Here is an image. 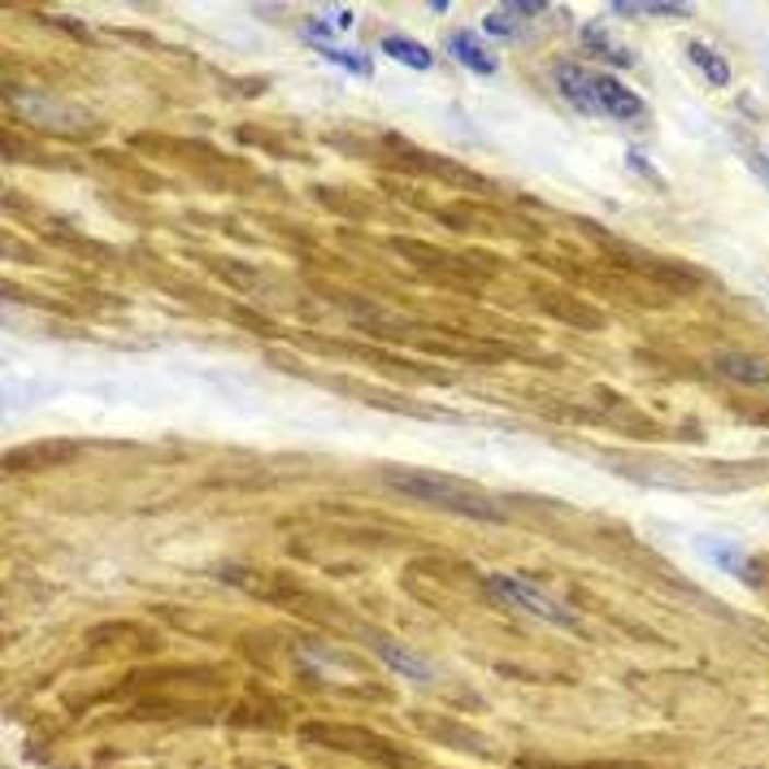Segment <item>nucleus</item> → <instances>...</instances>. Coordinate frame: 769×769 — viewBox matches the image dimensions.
Returning <instances> with one entry per match:
<instances>
[{
	"label": "nucleus",
	"instance_id": "1",
	"mask_svg": "<svg viewBox=\"0 0 769 769\" xmlns=\"http://www.w3.org/2000/svg\"><path fill=\"white\" fill-rule=\"evenodd\" d=\"M383 483L391 492L409 496V501L435 505V509L470 517V521H505V509H501V501L492 492H483L474 483H461V479H448V474H435V470L391 466V470H383Z\"/></svg>",
	"mask_w": 769,
	"mask_h": 769
},
{
	"label": "nucleus",
	"instance_id": "2",
	"mask_svg": "<svg viewBox=\"0 0 769 769\" xmlns=\"http://www.w3.org/2000/svg\"><path fill=\"white\" fill-rule=\"evenodd\" d=\"M552 88L587 118H613V123H640L643 118V96L631 92L622 79L600 74L592 66L578 61H556L552 66Z\"/></svg>",
	"mask_w": 769,
	"mask_h": 769
},
{
	"label": "nucleus",
	"instance_id": "3",
	"mask_svg": "<svg viewBox=\"0 0 769 769\" xmlns=\"http://www.w3.org/2000/svg\"><path fill=\"white\" fill-rule=\"evenodd\" d=\"M487 587L513 605V609H521V613H530V618H539V622H552V627H578V618H574V609L561 600V596H548L539 583H530V578H513V574H492L487 578Z\"/></svg>",
	"mask_w": 769,
	"mask_h": 769
},
{
	"label": "nucleus",
	"instance_id": "4",
	"mask_svg": "<svg viewBox=\"0 0 769 769\" xmlns=\"http://www.w3.org/2000/svg\"><path fill=\"white\" fill-rule=\"evenodd\" d=\"M718 375L731 379V383H744V387H766L769 383V361L753 357V353H735V348H722L713 357Z\"/></svg>",
	"mask_w": 769,
	"mask_h": 769
},
{
	"label": "nucleus",
	"instance_id": "5",
	"mask_svg": "<svg viewBox=\"0 0 769 769\" xmlns=\"http://www.w3.org/2000/svg\"><path fill=\"white\" fill-rule=\"evenodd\" d=\"M583 48H587L596 61H605V66H618V70L635 66V53H631L609 26H600V22H587V26H583Z\"/></svg>",
	"mask_w": 769,
	"mask_h": 769
},
{
	"label": "nucleus",
	"instance_id": "6",
	"mask_svg": "<svg viewBox=\"0 0 769 769\" xmlns=\"http://www.w3.org/2000/svg\"><path fill=\"white\" fill-rule=\"evenodd\" d=\"M448 53H452V61H461V66L474 70V74H496V53H492L487 39H479L474 31L448 35Z\"/></svg>",
	"mask_w": 769,
	"mask_h": 769
},
{
	"label": "nucleus",
	"instance_id": "7",
	"mask_svg": "<svg viewBox=\"0 0 769 769\" xmlns=\"http://www.w3.org/2000/svg\"><path fill=\"white\" fill-rule=\"evenodd\" d=\"M370 643H375V652L383 656L395 674H404V678H413V682H431V678H435V669H431L422 656H413L409 647H400L395 640H379V635H375Z\"/></svg>",
	"mask_w": 769,
	"mask_h": 769
},
{
	"label": "nucleus",
	"instance_id": "8",
	"mask_svg": "<svg viewBox=\"0 0 769 769\" xmlns=\"http://www.w3.org/2000/svg\"><path fill=\"white\" fill-rule=\"evenodd\" d=\"M379 48H383V57L409 66V70H431V66H435V53H431L422 39H409V35H383Z\"/></svg>",
	"mask_w": 769,
	"mask_h": 769
},
{
	"label": "nucleus",
	"instance_id": "9",
	"mask_svg": "<svg viewBox=\"0 0 769 769\" xmlns=\"http://www.w3.org/2000/svg\"><path fill=\"white\" fill-rule=\"evenodd\" d=\"M687 57H691V66L713 83V88H726L731 83V61L713 48V44H704V39H691L687 44Z\"/></svg>",
	"mask_w": 769,
	"mask_h": 769
},
{
	"label": "nucleus",
	"instance_id": "10",
	"mask_svg": "<svg viewBox=\"0 0 769 769\" xmlns=\"http://www.w3.org/2000/svg\"><path fill=\"white\" fill-rule=\"evenodd\" d=\"M613 13L622 18H691L687 0H618Z\"/></svg>",
	"mask_w": 769,
	"mask_h": 769
},
{
	"label": "nucleus",
	"instance_id": "11",
	"mask_svg": "<svg viewBox=\"0 0 769 769\" xmlns=\"http://www.w3.org/2000/svg\"><path fill=\"white\" fill-rule=\"evenodd\" d=\"M700 548H704L709 556H718V565H722L726 574H735V578H744V583L757 578V574L748 570V556H744L739 548H731V543H722V539H700Z\"/></svg>",
	"mask_w": 769,
	"mask_h": 769
},
{
	"label": "nucleus",
	"instance_id": "12",
	"mask_svg": "<svg viewBox=\"0 0 769 769\" xmlns=\"http://www.w3.org/2000/svg\"><path fill=\"white\" fill-rule=\"evenodd\" d=\"M483 26H487V35H501V39H517V35H521V22L513 18L509 9L487 13V22H483Z\"/></svg>",
	"mask_w": 769,
	"mask_h": 769
},
{
	"label": "nucleus",
	"instance_id": "13",
	"mask_svg": "<svg viewBox=\"0 0 769 769\" xmlns=\"http://www.w3.org/2000/svg\"><path fill=\"white\" fill-rule=\"evenodd\" d=\"M505 9H509L517 22H530V18H539V13L548 9V4H543V0H509Z\"/></svg>",
	"mask_w": 769,
	"mask_h": 769
},
{
	"label": "nucleus",
	"instance_id": "14",
	"mask_svg": "<svg viewBox=\"0 0 769 769\" xmlns=\"http://www.w3.org/2000/svg\"><path fill=\"white\" fill-rule=\"evenodd\" d=\"M753 165H757V174L769 183V157H766V152H753Z\"/></svg>",
	"mask_w": 769,
	"mask_h": 769
}]
</instances>
